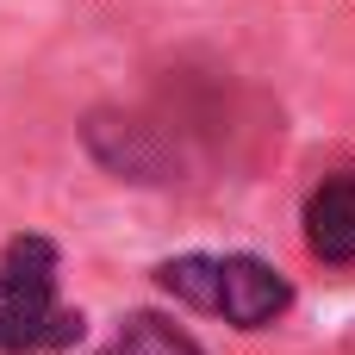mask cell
<instances>
[{"label": "cell", "instance_id": "6da1fadb", "mask_svg": "<svg viewBox=\"0 0 355 355\" xmlns=\"http://www.w3.org/2000/svg\"><path fill=\"white\" fill-rule=\"evenodd\" d=\"M81 343V312L56 300V243L12 237L0 262V355H50Z\"/></svg>", "mask_w": 355, "mask_h": 355}, {"label": "cell", "instance_id": "7a4b0ae2", "mask_svg": "<svg viewBox=\"0 0 355 355\" xmlns=\"http://www.w3.org/2000/svg\"><path fill=\"white\" fill-rule=\"evenodd\" d=\"M162 293H175L193 312H218L237 331H262L293 306V287L262 256H175L156 268Z\"/></svg>", "mask_w": 355, "mask_h": 355}, {"label": "cell", "instance_id": "277c9868", "mask_svg": "<svg viewBox=\"0 0 355 355\" xmlns=\"http://www.w3.org/2000/svg\"><path fill=\"white\" fill-rule=\"evenodd\" d=\"M100 355H206V349H200L187 331H175V324H162V318L137 312V318H125V331H119Z\"/></svg>", "mask_w": 355, "mask_h": 355}, {"label": "cell", "instance_id": "3957f363", "mask_svg": "<svg viewBox=\"0 0 355 355\" xmlns=\"http://www.w3.org/2000/svg\"><path fill=\"white\" fill-rule=\"evenodd\" d=\"M306 250L331 268L355 262V175H324L306 193Z\"/></svg>", "mask_w": 355, "mask_h": 355}]
</instances>
